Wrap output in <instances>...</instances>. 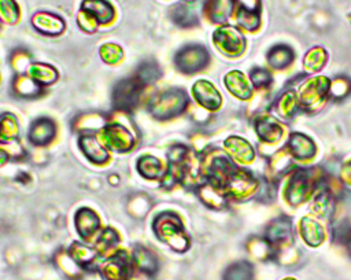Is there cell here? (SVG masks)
I'll list each match as a JSON object with an SVG mask.
<instances>
[{
  "mask_svg": "<svg viewBox=\"0 0 351 280\" xmlns=\"http://www.w3.org/2000/svg\"><path fill=\"white\" fill-rule=\"evenodd\" d=\"M152 229L158 239H160L177 253H184L191 246L182 221L176 213L163 211L158 214L152 221Z\"/></svg>",
  "mask_w": 351,
  "mask_h": 280,
  "instance_id": "1",
  "label": "cell"
},
{
  "mask_svg": "<svg viewBox=\"0 0 351 280\" xmlns=\"http://www.w3.org/2000/svg\"><path fill=\"white\" fill-rule=\"evenodd\" d=\"M188 104V96L182 89L171 88L156 95L148 104L151 115L158 119H169L180 115Z\"/></svg>",
  "mask_w": 351,
  "mask_h": 280,
  "instance_id": "2",
  "label": "cell"
},
{
  "mask_svg": "<svg viewBox=\"0 0 351 280\" xmlns=\"http://www.w3.org/2000/svg\"><path fill=\"white\" fill-rule=\"evenodd\" d=\"M99 139L108 151L129 152L136 145V139L128 126L119 122H108L99 132Z\"/></svg>",
  "mask_w": 351,
  "mask_h": 280,
  "instance_id": "3",
  "label": "cell"
},
{
  "mask_svg": "<svg viewBox=\"0 0 351 280\" xmlns=\"http://www.w3.org/2000/svg\"><path fill=\"white\" fill-rule=\"evenodd\" d=\"M99 270L104 280H129L134 273L132 257L122 248L106 258Z\"/></svg>",
  "mask_w": 351,
  "mask_h": 280,
  "instance_id": "4",
  "label": "cell"
},
{
  "mask_svg": "<svg viewBox=\"0 0 351 280\" xmlns=\"http://www.w3.org/2000/svg\"><path fill=\"white\" fill-rule=\"evenodd\" d=\"M143 89L144 85L136 77L121 80L114 88L112 99L115 107L122 111L133 110L138 103Z\"/></svg>",
  "mask_w": 351,
  "mask_h": 280,
  "instance_id": "5",
  "label": "cell"
},
{
  "mask_svg": "<svg viewBox=\"0 0 351 280\" xmlns=\"http://www.w3.org/2000/svg\"><path fill=\"white\" fill-rule=\"evenodd\" d=\"M174 63L180 71L185 74H193L208 63V54L202 45H186L177 52L174 56Z\"/></svg>",
  "mask_w": 351,
  "mask_h": 280,
  "instance_id": "6",
  "label": "cell"
},
{
  "mask_svg": "<svg viewBox=\"0 0 351 280\" xmlns=\"http://www.w3.org/2000/svg\"><path fill=\"white\" fill-rule=\"evenodd\" d=\"M213 40L215 47L229 56H236L241 54L245 47L243 34L232 26H223L217 29L213 34Z\"/></svg>",
  "mask_w": 351,
  "mask_h": 280,
  "instance_id": "7",
  "label": "cell"
},
{
  "mask_svg": "<svg viewBox=\"0 0 351 280\" xmlns=\"http://www.w3.org/2000/svg\"><path fill=\"white\" fill-rule=\"evenodd\" d=\"M78 145L85 158L95 165H103L110 159L108 150L104 147L100 139L93 135L82 133L78 139Z\"/></svg>",
  "mask_w": 351,
  "mask_h": 280,
  "instance_id": "8",
  "label": "cell"
},
{
  "mask_svg": "<svg viewBox=\"0 0 351 280\" xmlns=\"http://www.w3.org/2000/svg\"><path fill=\"white\" fill-rule=\"evenodd\" d=\"M74 226L84 240H90L100 229V218L89 207H81L74 214Z\"/></svg>",
  "mask_w": 351,
  "mask_h": 280,
  "instance_id": "9",
  "label": "cell"
},
{
  "mask_svg": "<svg viewBox=\"0 0 351 280\" xmlns=\"http://www.w3.org/2000/svg\"><path fill=\"white\" fill-rule=\"evenodd\" d=\"M56 135V125L49 118H38L36 119L27 132V139L30 144L34 147L48 145Z\"/></svg>",
  "mask_w": 351,
  "mask_h": 280,
  "instance_id": "10",
  "label": "cell"
},
{
  "mask_svg": "<svg viewBox=\"0 0 351 280\" xmlns=\"http://www.w3.org/2000/svg\"><path fill=\"white\" fill-rule=\"evenodd\" d=\"M130 257L134 270L140 273H144L151 277L159 270V259L149 248L144 246H136Z\"/></svg>",
  "mask_w": 351,
  "mask_h": 280,
  "instance_id": "11",
  "label": "cell"
},
{
  "mask_svg": "<svg viewBox=\"0 0 351 280\" xmlns=\"http://www.w3.org/2000/svg\"><path fill=\"white\" fill-rule=\"evenodd\" d=\"M223 189L234 198H241L255 189V181L247 170H234L228 178Z\"/></svg>",
  "mask_w": 351,
  "mask_h": 280,
  "instance_id": "12",
  "label": "cell"
},
{
  "mask_svg": "<svg viewBox=\"0 0 351 280\" xmlns=\"http://www.w3.org/2000/svg\"><path fill=\"white\" fill-rule=\"evenodd\" d=\"M192 92L196 102L207 110H217L221 106V95L215 89V86L208 81H204V80L197 81L193 85Z\"/></svg>",
  "mask_w": 351,
  "mask_h": 280,
  "instance_id": "13",
  "label": "cell"
},
{
  "mask_svg": "<svg viewBox=\"0 0 351 280\" xmlns=\"http://www.w3.org/2000/svg\"><path fill=\"white\" fill-rule=\"evenodd\" d=\"M67 251L84 270H93L97 266L99 259H101L93 247L81 242H73Z\"/></svg>",
  "mask_w": 351,
  "mask_h": 280,
  "instance_id": "14",
  "label": "cell"
},
{
  "mask_svg": "<svg viewBox=\"0 0 351 280\" xmlns=\"http://www.w3.org/2000/svg\"><path fill=\"white\" fill-rule=\"evenodd\" d=\"M118 244H119L118 232L114 228L107 226V228L101 229L99 232V235L96 236L95 243H93V248L97 251L100 258L106 259V258H108L110 255H112L114 253H117L119 250Z\"/></svg>",
  "mask_w": 351,
  "mask_h": 280,
  "instance_id": "15",
  "label": "cell"
},
{
  "mask_svg": "<svg viewBox=\"0 0 351 280\" xmlns=\"http://www.w3.org/2000/svg\"><path fill=\"white\" fill-rule=\"evenodd\" d=\"M53 264L56 269L67 280H81L84 276V269L74 261V258L69 254V251L59 250L53 255Z\"/></svg>",
  "mask_w": 351,
  "mask_h": 280,
  "instance_id": "16",
  "label": "cell"
},
{
  "mask_svg": "<svg viewBox=\"0 0 351 280\" xmlns=\"http://www.w3.org/2000/svg\"><path fill=\"white\" fill-rule=\"evenodd\" d=\"M32 23L38 32H41L44 34H49V36H56V34L62 33L64 29V22L59 16L49 14V12L34 14Z\"/></svg>",
  "mask_w": 351,
  "mask_h": 280,
  "instance_id": "17",
  "label": "cell"
},
{
  "mask_svg": "<svg viewBox=\"0 0 351 280\" xmlns=\"http://www.w3.org/2000/svg\"><path fill=\"white\" fill-rule=\"evenodd\" d=\"M137 172L147 180H160L166 173V169L160 159L154 155H143L136 163Z\"/></svg>",
  "mask_w": 351,
  "mask_h": 280,
  "instance_id": "18",
  "label": "cell"
},
{
  "mask_svg": "<svg viewBox=\"0 0 351 280\" xmlns=\"http://www.w3.org/2000/svg\"><path fill=\"white\" fill-rule=\"evenodd\" d=\"M225 148L229 152V155L241 163H248L254 158V150L248 144V141L240 139V137H229L225 141Z\"/></svg>",
  "mask_w": 351,
  "mask_h": 280,
  "instance_id": "19",
  "label": "cell"
},
{
  "mask_svg": "<svg viewBox=\"0 0 351 280\" xmlns=\"http://www.w3.org/2000/svg\"><path fill=\"white\" fill-rule=\"evenodd\" d=\"M197 195L207 206L219 209L225 205V192L222 188L213 185L211 183H203L197 187Z\"/></svg>",
  "mask_w": 351,
  "mask_h": 280,
  "instance_id": "20",
  "label": "cell"
},
{
  "mask_svg": "<svg viewBox=\"0 0 351 280\" xmlns=\"http://www.w3.org/2000/svg\"><path fill=\"white\" fill-rule=\"evenodd\" d=\"M226 88L240 99H248L251 96V86L247 82L245 77L240 71H230L225 77Z\"/></svg>",
  "mask_w": 351,
  "mask_h": 280,
  "instance_id": "21",
  "label": "cell"
},
{
  "mask_svg": "<svg viewBox=\"0 0 351 280\" xmlns=\"http://www.w3.org/2000/svg\"><path fill=\"white\" fill-rule=\"evenodd\" d=\"M287 198L291 203H299L307 198L308 194V178L304 173H298L287 188Z\"/></svg>",
  "mask_w": 351,
  "mask_h": 280,
  "instance_id": "22",
  "label": "cell"
},
{
  "mask_svg": "<svg viewBox=\"0 0 351 280\" xmlns=\"http://www.w3.org/2000/svg\"><path fill=\"white\" fill-rule=\"evenodd\" d=\"M29 77L38 85H49L56 81L58 71L45 63H32L27 69Z\"/></svg>",
  "mask_w": 351,
  "mask_h": 280,
  "instance_id": "23",
  "label": "cell"
},
{
  "mask_svg": "<svg viewBox=\"0 0 351 280\" xmlns=\"http://www.w3.org/2000/svg\"><path fill=\"white\" fill-rule=\"evenodd\" d=\"M289 148H291V152L293 154V156H296L298 159H308L315 152L314 143L308 137H306L300 133H295L291 136Z\"/></svg>",
  "mask_w": 351,
  "mask_h": 280,
  "instance_id": "24",
  "label": "cell"
},
{
  "mask_svg": "<svg viewBox=\"0 0 351 280\" xmlns=\"http://www.w3.org/2000/svg\"><path fill=\"white\" fill-rule=\"evenodd\" d=\"M19 135V126L16 118L12 114L0 115V144H10L16 141Z\"/></svg>",
  "mask_w": 351,
  "mask_h": 280,
  "instance_id": "25",
  "label": "cell"
},
{
  "mask_svg": "<svg viewBox=\"0 0 351 280\" xmlns=\"http://www.w3.org/2000/svg\"><path fill=\"white\" fill-rule=\"evenodd\" d=\"M192 3H181L178 5H174L171 10V19L182 26V27H188L192 26L197 22V15L195 12V7H191Z\"/></svg>",
  "mask_w": 351,
  "mask_h": 280,
  "instance_id": "26",
  "label": "cell"
},
{
  "mask_svg": "<svg viewBox=\"0 0 351 280\" xmlns=\"http://www.w3.org/2000/svg\"><path fill=\"white\" fill-rule=\"evenodd\" d=\"M82 10L90 12L99 23H107L114 18V8L107 1H85Z\"/></svg>",
  "mask_w": 351,
  "mask_h": 280,
  "instance_id": "27",
  "label": "cell"
},
{
  "mask_svg": "<svg viewBox=\"0 0 351 280\" xmlns=\"http://www.w3.org/2000/svg\"><path fill=\"white\" fill-rule=\"evenodd\" d=\"M256 132L262 140L274 141L281 137V126L270 117H263L256 122Z\"/></svg>",
  "mask_w": 351,
  "mask_h": 280,
  "instance_id": "28",
  "label": "cell"
},
{
  "mask_svg": "<svg viewBox=\"0 0 351 280\" xmlns=\"http://www.w3.org/2000/svg\"><path fill=\"white\" fill-rule=\"evenodd\" d=\"M293 51L287 45H276L267 54V60L274 69H284L293 60Z\"/></svg>",
  "mask_w": 351,
  "mask_h": 280,
  "instance_id": "29",
  "label": "cell"
},
{
  "mask_svg": "<svg viewBox=\"0 0 351 280\" xmlns=\"http://www.w3.org/2000/svg\"><path fill=\"white\" fill-rule=\"evenodd\" d=\"M300 232L306 243L310 246H318L324 240L322 228L310 218H303L300 222Z\"/></svg>",
  "mask_w": 351,
  "mask_h": 280,
  "instance_id": "30",
  "label": "cell"
},
{
  "mask_svg": "<svg viewBox=\"0 0 351 280\" xmlns=\"http://www.w3.org/2000/svg\"><path fill=\"white\" fill-rule=\"evenodd\" d=\"M252 265L247 261H239L232 264L223 273V280H252Z\"/></svg>",
  "mask_w": 351,
  "mask_h": 280,
  "instance_id": "31",
  "label": "cell"
},
{
  "mask_svg": "<svg viewBox=\"0 0 351 280\" xmlns=\"http://www.w3.org/2000/svg\"><path fill=\"white\" fill-rule=\"evenodd\" d=\"M291 232V224L288 218H278L267 228V240L273 244L284 242Z\"/></svg>",
  "mask_w": 351,
  "mask_h": 280,
  "instance_id": "32",
  "label": "cell"
},
{
  "mask_svg": "<svg viewBox=\"0 0 351 280\" xmlns=\"http://www.w3.org/2000/svg\"><path fill=\"white\" fill-rule=\"evenodd\" d=\"M134 77L144 85L154 84L159 77H160V69L156 63L154 62H144L138 66Z\"/></svg>",
  "mask_w": 351,
  "mask_h": 280,
  "instance_id": "33",
  "label": "cell"
},
{
  "mask_svg": "<svg viewBox=\"0 0 351 280\" xmlns=\"http://www.w3.org/2000/svg\"><path fill=\"white\" fill-rule=\"evenodd\" d=\"M151 207V200L148 196L143 194H137L132 196L128 202V213L136 218L144 217Z\"/></svg>",
  "mask_w": 351,
  "mask_h": 280,
  "instance_id": "34",
  "label": "cell"
},
{
  "mask_svg": "<svg viewBox=\"0 0 351 280\" xmlns=\"http://www.w3.org/2000/svg\"><path fill=\"white\" fill-rule=\"evenodd\" d=\"M258 10L259 8H250L244 7L241 3V7H239L237 11V22L240 26L248 30H254L259 25V16H258Z\"/></svg>",
  "mask_w": 351,
  "mask_h": 280,
  "instance_id": "35",
  "label": "cell"
},
{
  "mask_svg": "<svg viewBox=\"0 0 351 280\" xmlns=\"http://www.w3.org/2000/svg\"><path fill=\"white\" fill-rule=\"evenodd\" d=\"M14 88H15V92L19 95V96H36L38 95L40 92V86L38 84H36L30 77L27 75H18L15 77L14 80Z\"/></svg>",
  "mask_w": 351,
  "mask_h": 280,
  "instance_id": "36",
  "label": "cell"
},
{
  "mask_svg": "<svg viewBox=\"0 0 351 280\" xmlns=\"http://www.w3.org/2000/svg\"><path fill=\"white\" fill-rule=\"evenodd\" d=\"M206 12L210 16L213 22H223L228 19L230 10H232V3L229 1H214V3H207Z\"/></svg>",
  "mask_w": 351,
  "mask_h": 280,
  "instance_id": "37",
  "label": "cell"
},
{
  "mask_svg": "<svg viewBox=\"0 0 351 280\" xmlns=\"http://www.w3.org/2000/svg\"><path fill=\"white\" fill-rule=\"evenodd\" d=\"M100 56L106 63L114 65V63H118V60H121L122 49L119 45L108 43L100 47Z\"/></svg>",
  "mask_w": 351,
  "mask_h": 280,
  "instance_id": "38",
  "label": "cell"
},
{
  "mask_svg": "<svg viewBox=\"0 0 351 280\" xmlns=\"http://www.w3.org/2000/svg\"><path fill=\"white\" fill-rule=\"evenodd\" d=\"M324 60H325V52L322 48H314L311 49L306 58H304V65L308 70H318L321 69V66L324 65Z\"/></svg>",
  "mask_w": 351,
  "mask_h": 280,
  "instance_id": "39",
  "label": "cell"
},
{
  "mask_svg": "<svg viewBox=\"0 0 351 280\" xmlns=\"http://www.w3.org/2000/svg\"><path fill=\"white\" fill-rule=\"evenodd\" d=\"M18 5L14 1H0V16L7 23H14L18 21Z\"/></svg>",
  "mask_w": 351,
  "mask_h": 280,
  "instance_id": "40",
  "label": "cell"
},
{
  "mask_svg": "<svg viewBox=\"0 0 351 280\" xmlns=\"http://www.w3.org/2000/svg\"><path fill=\"white\" fill-rule=\"evenodd\" d=\"M97 19L88 11L81 10L78 14V25L85 32H95L97 27Z\"/></svg>",
  "mask_w": 351,
  "mask_h": 280,
  "instance_id": "41",
  "label": "cell"
},
{
  "mask_svg": "<svg viewBox=\"0 0 351 280\" xmlns=\"http://www.w3.org/2000/svg\"><path fill=\"white\" fill-rule=\"evenodd\" d=\"M251 80L256 86H266L271 82V75L265 69H254L251 71Z\"/></svg>",
  "mask_w": 351,
  "mask_h": 280,
  "instance_id": "42",
  "label": "cell"
},
{
  "mask_svg": "<svg viewBox=\"0 0 351 280\" xmlns=\"http://www.w3.org/2000/svg\"><path fill=\"white\" fill-rule=\"evenodd\" d=\"M295 106H296V100H295L293 93H287V95L281 99L278 108H280V113H281L282 115L289 117V115L295 111V108H296Z\"/></svg>",
  "mask_w": 351,
  "mask_h": 280,
  "instance_id": "43",
  "label": "cell"
},
{
  "mask_svg": "<svg viewBox=\"0 0 351 280\" xmlns=\"http://www.w3.org/2000/svg\"><path fill=\"white\" fill-rule=\"evenodd\" d=\"M335 237H339L340 243H346L348 253L351 255V228L350 226H340L339 232H335Z\"/></svg>",
  "mask_w": 351,
  "mask_h": 280,
  "instance_id": "44",
  "label": "cell"
},
{
  "mask_svg": "<svg viewBox=\"0 0 351 280\" xmlns=\"http://www.w3.org/2000/svg\"><path fill=\"white\" fill-rule=\"evenodd\" d=\"M10 161L8 152L4 150V147H0V167L4 166Z\"/></svg>",
  "mask_w": 351,
  "mask_h": 280,
  "instance_id": "45",
  "label": "cell"
},
{
  "mask_svg": "<svg viewBox=\"0 0 351 280\" xmlns=\"http://www.w3.org/2000/svg\"><path fill=\"white\" fill-rule=\"evenodd\" d=\"M129 280H149V276L144 275V273H140L137 270H134V273L132 275V277Z\"/></svg>",
  "mask_w": 351,
  "mask_h": 280,
  "instance_id": "46",
  "label": "cell"
},
{
  "mask_svg": "<svg viewBox=\"0 0 351 280\" xmlns=\"http://www.w3.org/2000/svg\"><path fill=\"white\" fill-rule=\"evenodd\" d=\"M344 176L351 181V162L344 167Z\"/></svg>",
  "mask_w": 351,
  "mask_h": 280,
  "instance_id": "47",
  "label": "cell"
},
{
  "mask_svg": "<svg viewBox=\"0 0 351 280\" xmlns=\"http://www.w3.org/2000/svg\"><path fill=\"white\" fill-rule=\"evenodd\" d=\"M108 181L114 185V184H118V181H119V177L118 176H115V174H111L110 177H108Z\"/></svg>",
  "mask_w": 351,
  "mask_h": 280,
  "instance_id": "48",
  "label": "cell"
},
{
  "mask_svg": "<svg viewBox=\"0 0 351 280\" xmlns=\"http://www.w3.org/2000/svg\"><path fill=\"white\" fill-rule=\"evenodd\" d=\"M285 280H295V279H285Z\"/></svg>",
  "mask_w": 351,
  "mask_h": 280,
  "instance_id": "49",
  "label": "cell"
}]
</instances>
